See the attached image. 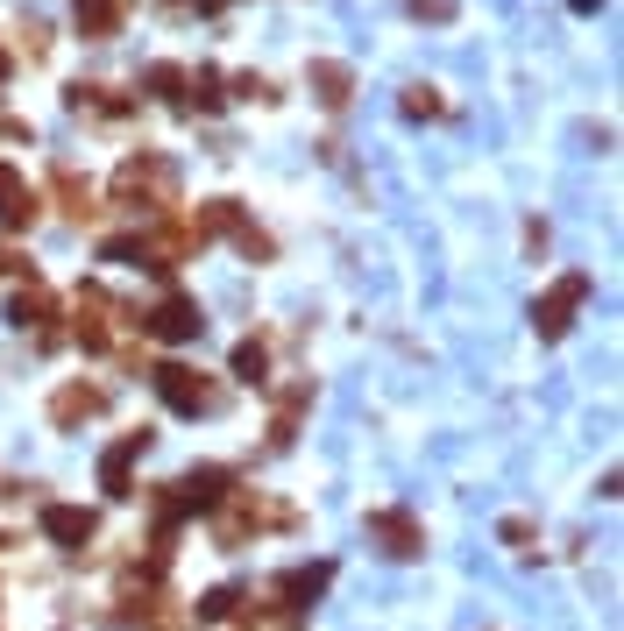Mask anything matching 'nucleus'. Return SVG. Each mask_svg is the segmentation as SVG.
Masks as SVG:
<instances>
[{"instance_id": "nucleus-2", "label": "nucleus", "mask_w": 624, "mask_h": 631, "mask_svg": "<svg viewBox=\"0 0 624 631\" xmlns=\"http://www.w3.org/2000/svg\"><path fill=\"white\" fill-rule=\"evenodd\" d=\"M575 8H582V15H589V8H603V0H575Z\"/></svg>"}, {"instance_id": "nucleus-1", "label": "nucleus", "mask_w": 624, "mask_h": 631, "mask_svg": "<svg viewBox=\"0 0 624 631\" xmlns=\"http://www.w3.org/2000/svg\"><path fill=\"white\" fill-rule=\"evenodd\" d=\"M320 100H327V107H341V100H348V71H334V64L320 71Z\"/></svg>"}]
</instances>
